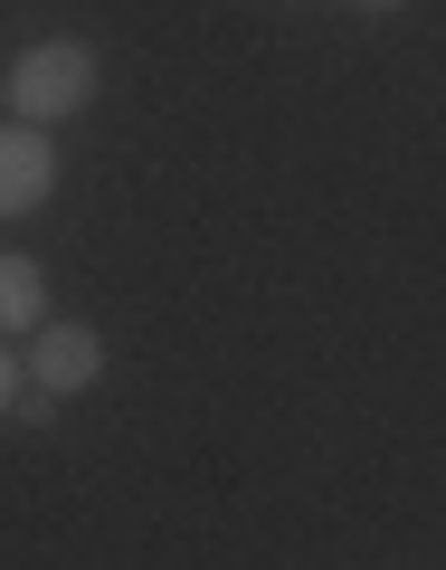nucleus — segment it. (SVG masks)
<instances>
[{
  "mask_svg": "<svg viewBox=\"0 0 446 570\" xmlns=\"http://www.w3.org/2000/svg\"><path fill=\"white\" fill-rule=\"evenodd\" d=\"M96 105V48L86 39H39L10 58V115L20 124H67Z\"/></svg>",
  "mask_w": 446,
  "mask_h": 570,
  "instance_id": "f257e3e1",
  "label": "nucleus"
},
{
  "mask_svg": "<svg viewBox=\"0 0 446 570\" xmlns=\"http://www.w3.org/2000/svg\"><path fill=\"white\" fill-rule=\"evenodd\" d=\"M58 190V153H48V134L39 124H0V219H29V209Z\"/></svg>",
  "mask_w": 446,
  "mask_h": 570,
  "instance_id": "f03ea898",
  "label": "nucleus"
},
{
  "mask_svg": "<svg viewBox=\"0 0 446 570\" xmlns=\"http://www.w3.org/2000/svg\"><path fill=\"white\" fill-rule=\"evenodd\" d=\"M29 371H39L48 400H77V390H96V381H105V343H96V324H39Z\"/></svg>",
  "mask_w": 446,
  "mask_h": 570,
  "instance_id": "7ed1b4c3",
  "label": "nucleus"
},
{
  "mask_svg": "<svg viewBox=\"0 0 446 570\" xmlns=\"http://www.w3.org/2000/svg\"><path fill=\"white\" fill-rule=\"evenodd\" d=\"M48 324V276L39 257H10L0 247V333H39Z\"/></svg>",
  "mask_w": 446,
  "mask_h": 570,
  "instance_id": "20e7f679",
  "label": "nucleus"
},
{
  "mask_svg": "<svg viewBox=\"0 0 446 570\" xmlns=\"http://www.w3.org/2000/svg\"><path fill=\"white\" fill-rule=\"evenodd\" d=\"M10 419H20V428H48V419H58V400H48V390H39V381H29V390H20V400H10Z\"/></svg>",
  "mask_w": 446,
  "mask_h": 570,
  "instance_id": "39448f33",
  "label": "nucleus"
},
{
  "mask_svg": "<svg viewBox=\"0 0 446 570\" xmlns=\"http://www.w3.org/2000/svg\"><path fill=\"white\" fill-rule=\"evenodd\" d=\"M20 390H29V381H20V362L0 352V419H10V400H20Z\"/></svg>",
  "mask_w": 446,
  "mask_h": 570,
  "instance_id": "423d86ee",
  "label": "nucleus"
},
{
  "mask_svg": "<svg viewBox=\"0 0 446 570\" xmlns=\"http://www.w3.org/2000/svg\"><path fill=\"white\" fill-rule=\"evenodd\" d=\"M361 10H408V0H361Z\"/></svg>",
  "mask_w": 446,
  "mask_h": 570,
  "instance_id": "0eeeda50",
  "label": "nucleus"
}]
</instances>
